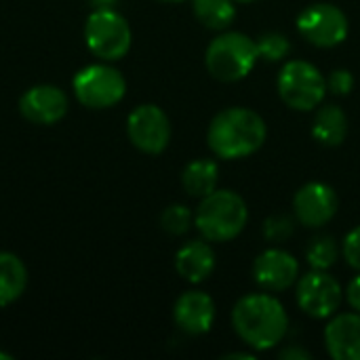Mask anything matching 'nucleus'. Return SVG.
<instances>
[{
	"label": "nucleus",
	"mask_w": 360,
	"mask_h": 360,
	"mask_svg": "<svg viewBox=\"0 0 360 360\" xmlns=\"http://www.w3.org/2000/svg\"><path fill=\"white\" fill-rule=\"evenodd\" d=\"M232 327L249 348L266 352L285 340L289 331V316L274 295L251 293L236 302L232 310Z\"/></svg>",
	"instance_id": "1"
},
{
	"label": "nucleus",
	"mask_w": 360,
	"mask_h": 360,
	"mask_svg": "<svg viewBox=\"0 0 360 360\" xmlns=\"http://www.w3.org/2000/svg\"><path fill=\"white\" fill-rule=\"evenodd\" d=\"M268 129L264 118L251 108H226L213 116L207 143L224 160H238L255 154L266 141Z\"/></svg>",
	"instance_id": "2"
},
{
	"label": "nucleus",
	"mask_w": 360,
	"mask_h": 360,
	"mask_svg": "<svg viewBox=\"0 0 360 360\" xmlns=\"http://www.w3.org/2000/svg\"><path fill=\"white\" fill-rule=\"evenodd\" d=\"M249 219L247 202L232 190H213L200 198L194 211V226L209 243H228L236 238Z\"/></svg>",
	"instance_id": "3"
},
{
	"label": "nucleus",
	"mask_w": 360,
	"mask_h": 360,
	"mask_svg": "<svg viewBox=\"0 0 360 360\" xmlns=\"http://www.w3.org/2000/svg\"><path fill=\"white\" fill-rule=\"evenodd\" d=\"M257 59V42L243 32H221L211 40L205 55L209 74L221 82H236L247 78Z\"/></svg>",
	"instance_id": "4"
},
{
	"label": "nucleus",
	"mask_w": 360,
	"mask_h": 360,
	"mask_svg": "<svg viewBox=\"0 0 360 360\" xmlns=\"http://www.w3.org/2000/svg\"><path fill=\"white\" fill-rule=\"evenodd\" d=\"M82 34L86 49L101 61L122 59L133 44V32L129 21L110 6L95 8L86 17Z\"/></svg>",
	"instance_id": "5"
},
{
	"label": "nucleus",
	"mask_w": 360,
	"mask_h": 360,
	"mask_svg": "<svg viewBox=\"0 0 360 360\" xmlns=\"http://www.w3.org/2000/svg\"><path fill=\"white\" fill-rule=\"evenodd\" d=\"M276 89L281 99L297 112H310L319 108L327 95V78L323 72L302 59L287 61L278 74Z\"/></svg>",
	"instance_id": "6"
},
{
	"label": "nucleus",
	"mask_w": 360,
	"mask_h": 360,
	"mask_svg": "<svg viewBox=\"0 0 360 360\" xmlns=\"http://www.w3.org/2000/svg\"><path fill=\"white\" fill-rule=\"evenodd\" d=\"M76 99L89 110H108L127 95V80L114 65L91 63L76 72L72 80Z\"/></svg>",
	"instance_id": "7"
},
{
	"label": "nucleus",
	"mask_w": 360,
	"mask_h": 360,
	"mask_svg": "<svg viewBox=\"0 0 360 360\" xmlns=\"http://www.w3.org/2000/svg\"><path fill=\"white\" fill-rule=\"evenodd\" d=\"M348 17L346 13L329 2H316L306 6L297 17V32L314 46L331 49L348 38Z\"/></svg>",
	"instance_id": "8"
},
{
	"label": "nucleus",
	"mask_w": 360,
	"mask_h": 360,
	"mask_svg": "<svg viewBox=\"0 0 360 360\" xmlns=\"http://www.w3.org/2000/svg\"><path fill=\"white\" fill-rule=\"evenodd\" d=\"M297 306L312 319H331L344 300L342 285L327 270H312L297 281Z\"/></svg>",
	"instance_id": "9"
},
{
	"label": "nucleus",
	"mask_w": 360,
	"mask_h": 360,
	"mask_svg": "<svg viewBox=\"0 0 360 360\" xmlns=\"http://www.w3.org/2000/svg\"><path fill=\"white\" fill-rule=\"evenodd\" d=\"M129 141L143 154H160L171 141V120L154 103L137 105L127 118Z\"/></svg>",
	"instance_id": "10"
},
{
	"label": "nucleus",
	"mask_w": 360,
	"mask_h": 360,
	"mask_svg": "<svg viewBox=\"0 0 360 360\" xmlns=\"http://www.w3.org/2000/svg\"><path fill=\"white\" fill-rule=\"evenodd\" d=\"M340 200L331 186L321 181H310L302 186L293 198V213L297 221L306 228H321L329 224L338 213Z\"/></svg>",
	"instance_id": "11"
},
{
	"label": "nucleus",
	"mask_w": 360,
	"mask_h": 360,
	"mask_svg": "<svg viewBox=\"0 0 360 360\" xmlns=\"http://www.w3.org/2000/svg\"><path fill=\"white\" fill-rule=\"evenodd\" d=\"M297 276L300 264L285 249H266L253 264V278L268 293L291 289L297 283Z\"/></svg>",
	"instance_id": "12"
},
{
	"label": "nucleus",
	"mask_w": 360,
	"mask_h": 360,
	"mask_svg": "<svg viewBox=\"0 0 360 360\" xmlns=\"http://www.w3.org/2000/svg\"><path fill=\"white\" fill-rule=\"evenodd\" d=\"M68 95L55 84L30 86L19 99V112L34 124H57L68 114Z\"/></svg>",
	"instance_id": "13"
},
{
	"label": "nucleus",
	"mask_w": 360,
	"mask_h": 360,
	"mask_svg": "<svg viewBox=\"0 0 360 360\" xmlns=\"http://www.w3.org/2000/svg\"><path fill=\"white\" fill-rule=\"evenodd\" d=\"M175 325L188 335H205L215 323V302L205 291H186L173 308Z\"/></svg>",
	"instance_id": "14"
},
{
	"label": "nucleus",
	"mask_w": 360,
	"mask_h": 360,
	"mask_svg": "<svg viewBox=\"0 0 360 360\" xmlns=\"http://www.w3.org/2000/svg\"><path fill=\"white\" fill-rule=\"evenodd\" d=\"M325 348L333 360H360V312H344L329 321Z\"/></svg>",
	"instance_id": "15"
},
{
	"label": "nucleus",
	"mask_w": 360,
	"mask_h": 360,
	"mask_svg": "<svg viewBox=\"0 0 360 360\" xmlns=\"http://www.w3.org/2000/svg\"><path fill=\"white\" fill-rule=\"evenodd\" d=\"M175 270L184 281L192 285L205 283L215 270V251L209 240L205 238L186 243L175 255Z\"/></svg>",
	"instance_id": "16"
},
{
	"label": "nucleus",
	"mask_w": 360,
	"mask_h": 360,
	"mask_svg": "<svg viewBox=\"0 0 360 360\" xmlns=\"http://www.w3.org/2000/svg\"><path fill=\"white\" fill-rule=\"evenodd\" d=\"M312 135L319 143L335 148L348 135V116L340 105H323L312 122Z\"/></svg>",
	"instance_id": "17"
},
{
	"label": "nucleus",
	"mask_w": 360,
	"mask_h": 360,
	"mask_svg": "<svg viewBox=\"0 0 360 360\" xmlns=\"http://www.w3.org/2000/svg\"><path fill=\"white\" fill-rule=\"evenodd\" d=\"M27 287L25 264L8 251H0V308L17 302Z\"/></svg>",
	"instance_id": "18"
},
{
	"label": "nucleus",
	"mask_w": 360,
	"mask_h": 360,
	"mask_svg": "<svg viewBox=\"0 0 360 360\" xmlns=\"http://www.w3.org/2000/svg\"><path fill=\"white\" fill-rule=\"evenodd\" d=\"M217 181H219V169L213 160L209 158H198L192 160L184 173H181V184L184 190L194 196V198H205L209 196L213 190H217Z\"/></svg>",
	"instance_id": "19"
},
{
	"label": "nucleus",
	"mask_w": 360,
	"mask_h": 360,
	"mask_svg": "<svg viewBox=\"0 0 360 360\" xmlns=\"http://www.w3.org/2000/svg\"><path fill=\"white\" fill-rule=\"evenodd\" d=\"M192 11L205 27L215 32H224L236 19L234 0H192Z\"/></svg>",
	"instance_id": "20"
},
{
	"label": "nucleus",
	"mask_w": 360,
	"mask_h": 360,
	"mask_svg": "<svg viewBox=\"0 0 360 360\" xmlns=\"http://www.w3.org/2000/svg\"><path fill=\"white\" fill-rule=\"evenodd\" d=\"M340 257V247L333 236H319L306 251V259L312 270H329Z\"/></svg>",
	"instance_id": "21"
},
{
	"label": "nucleus",
	"mask_w": 360,
	"mask_h": 360,
	"mask_svg": "<svg viewBox=\"0 0 360 360\" xmlns=\"http://www.w3.org/2000/svg\"><path fill=\"white\" fill-rule=\"evenodd\" d=\"M255 42H257L259 57L266 61H283L291 53V42L281 32H266Z\"/></svg>",
	"instance_id": "22"
},
{
	"label": "nucleus",
	"mask_w": 360,
	"mask_h": 360,
	"mask_svg": "<svg viewBox=\"0 0 360 360\" xmlns=\"http://www.w3.org/2000/svg\"><path fill=\"white\" fill-rule=\"evenodd\" d=\"M192 224H194V215H192V211L186 205H171L160 215V226L171 236L186 234Z\"/></svg>",
	"instance_id": "23"
},
{
	"label": "nucleus",
	"mask_w": 360,
	"mask_h": 360,
	"mask_svg": "<svg viewBox=\"0 0 360 360\" xmlns=\"http://www.w3.org/2000/svg\"><path fill=\"white\" fill-rule=\"evenodd\" d=\"M266 238L272 243H283L293 234V221L285 215H274L266 221Z\"/></svg>",
	"instance_id": "24"
},
{
	"label": "nucleus",
	"mask_w": 360,
	"mask_h": 360,
	"mask_svg": "<svg viewBox=\"0 0 360 360\" xmlns=\"http://www.w3.org/2000/svg\"><path fill=\"white\" fill-rule=\"evenodd\" d=\"M327 89L333 95H348L354 89V76L350 70H333L327 78Z\"/></svg>",
	"instance_id": "25"
},
{
	"label": "nucleus",
	"mask_w": 360,
	"mask_h": 360,
	"mask_svg": "<svg viewBox=\"0 0 360 360\" xmlns=\"http://www.w3.org/2000/svg\"><path fill=\"white\" fill-rule=\"evenodd\" d=\"M344 257L346 262L360 272V226H356L354 230H350L344 238Z\"/></svg>",
	"instance_id": "26"
},
{
	"label": "nucleus",
	"mask_w": 360,
	"mask_h": 360,
	"mask_svg": "<svg viewBox=\"0 0 360 360\" xmlns=\"http://www.w3.org/2000/svg\"><path fill=\"white\" fill-rule=\"evenodd\" d=\"M346 297H348V304L352 306L354 312H360V272L359 276H354L346 289Z\"/></svg>",
	"instance_id": "27"
},
{
	"label": "nucleus",
	"mask_w": 360,
	"mask_h": 360,
	"mask_svg": "<svg viewBox=\"0 0 360 360\" xmlns=\"http://www.w3.org/2000/svg\"><path fill=\"white\" fill-rule=\"evenodd\" d=\"M281 359H300V360H310V352H306V350H302V348H287V350H283L281 352Z\"/></svg>",
	"instance_id": "28"
},
{
	"label": "nucleus",
	"mask_w": 360,
	"mask_h": 360,
	"mask_svg": "<svg viewBox=\"0 0 360 360\" xmlns=\"http://www.w3.org/2000/svg\"><path fill=\"white\" fill-rule=\"evenodd\" d=\"M224 359H247V360H251V359H253V354H243V352H236V354H226Z\"/></svg>",
	"instance_id": "29"
},
{
	"label": "nucleus",
	"mask_w": 360,
	"mask_h": 360,
	"mask_svg": "<svg viewBox=\"0 0 360 360\" xmlns=\"http://www.w3.org/2000/svg\"><path fill=\"white\" fill-rule=\"evenodd\" d=\"M0 359H4V360H13V356H11V354H4V352H0Z\"/></svg>",
	"instance_id": "30"
},
{
	"label": "nucleus",
	"mask_w": 360,
	"mask_h": 360,
	"mask_svg": "<svg viewBox=\"0 0 360 360\" xmlns=\"http://www.w3.org/2000/svg\"><path fill=\"white\" fill-rule=\"evenodd\" d=\"M160 2H184V0H160Z\"/></svg>",
	"instance_id": "31"
},
{
	"label": "nucleus",
	"mask_w": 360,
	"mask_h": 360,
	"mask_svg": "<svg viewBox=\"0 0 360 360\" xmlns=\"http://www.w3.org/2000/svg\"><path fill=\"white\" fill-rule=\"evenodd\" d=\"M236 2H253V0H236Z\"/></svg>",
	"instance_id": "32"
}]
</instances>
